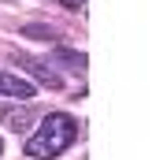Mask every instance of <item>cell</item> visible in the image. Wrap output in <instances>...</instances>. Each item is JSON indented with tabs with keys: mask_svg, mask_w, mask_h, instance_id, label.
Listing matches in <instances>:
<instances>
[{
	"mask_svg": "<svg viewBox=\"0 0 152 160\" xmlns=\"http://www.w3.org/2000/svg\"><path fill=\"white\" fill-rule=\"evenodd\" d=\"M78 138V119L67 116V112H48L41 127L26 138V157H37V160H52L59 153H67Z\"/></svg>",
	"mask_w": 152,
	"mask_h": 160,
	"instance_id": "6da1fadb",
	"label": "cell"
},
{
	"mask_svg": "<svg viewBox=\"0 0 152 160\" xmlns=\"http://www.w3.org/2000/svg\"><path fill=\"white\" fill-rule=\"evenodd\" d=\"M0 97H15V101H34L37 97V86L26 78H19V75H7V71H0Z\"/></svg>",
	"mask_w": 152,
	"mask_h": 160,
	"instance_id": "7a4b0ae2",
	"label": "cell"
},
{
	"mask_svg": "<svg viewBox=\"0 0 152 160\" xmlns=\"http://www.w3.org/2000/svg\"><path fill=\"white\" fill-rule=\"evenodd\" d=\"M19 67H26L34 78L45 86V89H63V78H59V71H52L48 63H41V60H30V56H19Z\"/></svg>",
	"mask_w": 152,
	"mask_h": 160,
	"instance_id": "3957f363",
	"label": "cell"
},
{
	"mask_svg": "<svg viewBox=\"0 0 152 160\" xmlns=\"http://www.w3.org/2000/svg\"><path fill=\"white\" fill-rule=\"evenodd\" d=\"M56 60H59L63 67H71V71H78V75H82V71L89 67V60H85L82 52H74V48H56Z\"/></svg>",
	"mask_w": 152,
	"mask_h": 160,
	"instance_id": "277c9868",
	"label": "cell"
},
{
	"mask_svg": "<svg viewBox=\"0 0 152 160\" xmlns=\"http://www.w3.org/2000/svg\"><path fill=\"white\" fill-rule=\"evenodd\" d=\"M0 119L7 123L11 130H19V134H22V130H30V112H22V108H4V112H0Z\"/></svg>",
	"mask_w": 152,
	"mask_h": 160,
	"instance_id": "5b68a950",
	"label": "cell"
},
{
	"mask_svg": "<svg viewBox=\"0 0 152 160\" xmlns=\"http://www.w3.org/2000/svg\"><path fill=\"white\" fill-rule=\"evenodd\" d=\"M22 34H26V38H37V41H59V34H56L52 26H41V22H34V26H22Z\"/></svg>",
	"mask_w": 152,
	"mask_h": 160,
	"instance_id": "8992f818",
	"label": "cell"
},
{
	"mask_svg": "<svg viewBox=\"0 0 152 160\" xmlns=\"http://www.w3.org/2000/svg\"><path fill=\"white\" fill-rule=\"evenodd\" d=\"M59 4H63V8H71V11H74V8H82V4H85V0H59Z\"/></svg>",
	"mask_w": 152,
	"mask_h": 160,
	"instance_id": "52a82bcc",
	"label": "cell"
},
{
	"mask_svg": "<svg viewBox=\"0 0 152 160\" xmlns=\"http://www.w3.org/2000/svg\"><path fill=\"white\" fill-rule=\"evenodd\" d=\"M0 157H4V138H0Z\"/></svg>",
	"mask_w": 152,
	"mask_h": 160,
	"instance_id": "ba28073f",
	"label": "cell"
}]
</instances>
